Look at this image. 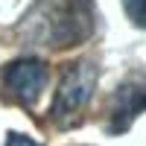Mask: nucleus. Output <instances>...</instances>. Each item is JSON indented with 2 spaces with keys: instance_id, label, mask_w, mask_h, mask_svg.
Wrapping results in <instances>:
<instances>
[{
  "instance_id": "nucleus-6",
  "label": "nucleus",
  "mask_w": 146,
  "mask_h": 146,
  "mask_svg": "<svg viewBox=\"0 0 146 146\" xmlns=\"http://www.w3.org/2000/svg\"><path fill=\"white\" fill-rule=\"evenodd\" d=\"M6 146H41V140H35L29 135H21V131H9Z\"/></svg>"
},
{
  "instance_id": "nucleus-2",
  "label": "nucleus",
  "mask_w": 146,
  "mask_h": 146,
  "mask_svg": "<svg viewBox=\"0 0 146 146\" xmlns=\"http://www.w3.org/2000/svg\"><path fill=\"white\" fill-rule=\"evenodd\" d=\"M96 79H100V67L91 58H76V62L64 64L50 105V123L56 129L64 131L82 123V114L96 91Z\"/></svg>"
},
{
  "instance_id": "nucleus-3",
  "label": "nucleus",
  "mask_w": 146,
  "mask_h": 146,
  "mask_svg": "<svg viewBox=\"0 0 146 146\" xmlns=\"http://www.w3.org/2000/svg\"><path fill=\"white\" fill-rule=\"evenodd\" d=\"M47 82H50V67L44 58L21 56L6 62L0 70V96H3V102L32 108L38 102L41 91L47 88Z\"/></svg>"
},
{
  "instance_id": "nucleus-4",
  "label": "nucleus",
  "mask_w": 146,
  "mask_h": 146,
  "mask_svg": "<svg viewBox=\"0 0 146 146\" xmlns=\"http://www.w3.org/2000/svg\"><path fill=\"white\" fill-rule=\"evenodd\" d=\"M146 111V73L135 70L117 85L108 96L105 108V131L108 135H123L129 126Z\"/></svg>"
},
{
  "instance_id": "nucleus-5",
  "label": "nucleus",
  "mask_w": 146,
  "mask_h": 146,
  "mask_svg": "<svg viewBox=\"0 0 146 146\" xmlns=\"http://www.w3.org/2000/svg\"><path fill=\"white\" fill-rule=\"evenodd\" d=\"M123 9L135 27L146 29V0H123Z\"/></svg>"
},
{
  "instance_id": "nucleus-1",
  "label": "nucleus",
  "mask_w": 146,
  "mask_h": 146,
  "mask_svg": "<svg viewBox=\"0 0 146 146\" xmlns=\"http://www.w3.org/2000/svg\"><path fill=\"white\" fill-rule=\"evenodd\" d=\"M96 29L94 0H32L18 21L15 35L44 50H70L85 44Z\"/></svg>"
}]
</instances>
